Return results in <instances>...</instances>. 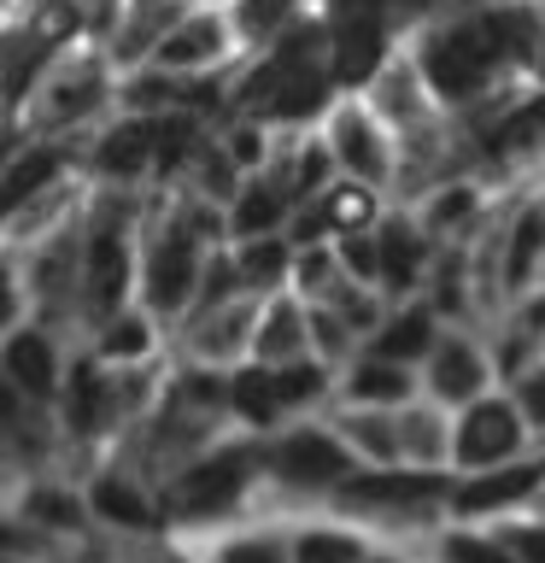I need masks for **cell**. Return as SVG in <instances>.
I'll list each match as a JSON object with an SVG mask.
<instances>
[{"mask_svg":"<svg viewBox=\"0 0 545 563\" xmlns=\"http://www.w3.org/2000/svg\"><path fill=\"white\" fill-rule=\"evenodd\" d=\"M70 429L77 434L100 429V376H94V364L70 369Z\"/></svg>","mask_w":545,"mask_h":563,"instance_id":"obj_22","label":"cell"},{"mask_svg":"<svg viewBox=\"0 0 545 563\" xmlns=\"http://www.w3.org/2000/svg\"><path fill=\"white\" fill-rule=\"evenodd\" d=\"M376 271L393 282V288H411V276H416V235L404 223H387L381 229V241H376Z\"/></svg>","mask_w":545,"mask_h":563,"instance_id":"obj_18","label":"cell"},{"mask_svg":"<svg viewBox=\"0 0 545 563\" xmlns=\"http://www.w3.org/2000/svg\"><path fill=\"white\" fill-rule=\"evenodd\" d=\"M540 223H545V218H540Z\"/></svg>","mask_w":545,"mask_h":563,"instance_id":"obj_54","label":"cell"},{"mask_svg":"<svg viewBox=\"0 0 545 563\" xmlns=\"http://www.w3.org/2000/svg\"><path fill=\"white\" fill-rule=\"evenodd\" d=\"M53 95H59V100H47V118H70V112H82V106L100 100V77H94V70H82V77L59 82Z\"/></svg>","mask_w":545,"mask_h":563,"instance_id":"obj_31","label":"cell"},{"mask_svg":"<svg viewBox=\"0 0 545 563\" xmlns=\"http://www.w3.org/2000/svg\"><path fill=\"white\" fill-rule=\"evenodd\" d=\"M329 223L341 229V235H346V229H364V223H369V200H364L358 188H341V194L329 200Z\"/></svg>","mask_w":545,"mask_h":563,"instance_id":"obj_35","label":"cell"},{"mask_svg":"<svg viewBox=\"0 0 545 563\" xmlns=\"http://www.w3.org/2000/svg\"><path fill=\"white\" fill-rule=\"evenodd\" d=\"M53 170H59V153H30V158H18V165L0 176V218L24 206L35 188H47V183H53Z\"/></svg>","mask_w":545,"mask_h":563,"instance_id":"obj_16","label":"cell"},{"mask_svg":"<svg viewBox=\"0 0 545 563\" xmlns=\"http://www.w3.org/2000/svg\"><path fill=\"white\" fill-rule=\"evenodd\" d=\"M0 563H7V558H0Z\"/></svg>","mask_w":545,"mask_h":563,"instance_id":"obj_53","label":"cell"},{"mask_svg":"<svg viewBox=\"0 0 545 563\" xmlns=\"http://www.w3.org/2000/svg\"><path fill=\"white\" fill-rule=\"evenodd\" d=\"M276 218H281V200L270 188H246V200L235 206V229H241V235H264Z\"/></svg>","mask_w":545,"mask_h":563,"instance_id":"obj_29","label":"cell"},{"mask_svg":"<svg viewBox=\"0 0 545 563\" xmlns=\"http://www.w3.org/2000/svg\"><path fill=\"white\" fill-rule=\"evenodd\" d=\"M346 470H352V457L334 446L329 434H288L276 446V475L293 487H329V482H341Z\"/></svg>","mask_w":545,"mask_h":563,"instance_id":"obj_4","label":"cell"},{"mask_svg":"<svg viewBox=\"0 0 545 563\" xmlns=\"http://www.w3.org/2000/svg\"><path fill=\"white\" fill-rule=\"evenodd\" d=\"M522 405H527V417H534V422H545V376H527Z\"/></svg>","mask_w":545,"mask_h":563,"instance_id":"obj_44","label":"cell"},{"mask_svg":"<svg viewBox=\"0 0 545 563\" xmlns=\"http://www.w3.org/2000/svg\"><path fill=\"white\" fill-rule=\"evenodd\" d=\"M341 258H346L358 276H376V241H369V235H358V229H346V241H341Z\"/></svg>","mask_w":545,"mask_h":563,"instance_id":"obj_39","label":"cell"},{"mask_svg":"<svg viewBox=\"0 0 545 563\" xmlns=\"http://www.w3.org/2000/svg\"><path fill=\"white\" fill-rule=\"evenodd\" d=\"M516 440H522L516 411L499 399H481V405H469L464 429H457V457H464L469 470H481V464H499L504 452H516Z\"/></svg>","mask_w":545,"mask_h":563,"instance_id":"obj_3","label":"cell"},{"mask_svg":"<svg viewBox=\"0 0 545 563\" xmlns=\"http://www.w3.org/2000/svg\"><path fill=\"white\" fill-rule=\"evenodd\" d=\"M316 346H329V352H341V341H346V334H341V323H334V317H316Z\"/></svg>","mask_w":545,"mask_h":563,"instance_id":"obj_46","label":"cell"},{"mask_svg":"<svg viewBox=\"0 0 545 563\" xmlns=\"http://www.w3.org/2000/svg\"><path fill=\"white\" fill-rule=\"evenodd\" d=\"M7 376L18 394H47L53 387V346L42 334H12L7 341Z\"/></svg>","mask_w":545,"mask_h":563,"instance_id":"obj_11","label":"cell"},{"mask_svg":"<svg viewBox=\"0 0 545 563\" xmlns=\"http://www.w3.org/2000/svg\"><path fill=\"white\" fill-rule=\"evenodd\" d=\"M47 59V42L35 30H12V35H0V88L18 100L30 88V77H35V65Z\"/></svg>","mask_w":545,"mask_h":563,"instance_id":"obj_13","label":"cell"},{"mask_svg":"<svg viewBox=\"0 0 545 563\" xmlns=\"http://www.w3.org/2000/svg\"><path fill=\"white\" fill-rule=\"evenodd\" d=\"M334 141H341V158L364 176V183H376V176L387 170V158H381V147H376V135H369V123H364L358 112H341V123H334Z\"/></svg>","mask_w":545,"mask_h":563,"instance_id":"obj_15","label":"cell"},{"mask_svg":"<svg viewBox=\"0 0 545 563\" xmlns=\"http://www.w3.org/2000/svg\"><path fill=\"white\" fill-rule=\"evenodd\" d=\"M281 271H288V246H281V241H253L241 253V276L258 282V288H264V282H276Z\"/></svg>","mask_w":545,"mask_h":563,"instance_id":"obj_28","label":"cell"},{"mask_svg":"<svg viewBox=\"0 0 545 563\" xmlns=\"http://www.w3.org/2000/svg\"><path fill=\"white\" fill-rule=\"evenodd\" d=\"M481 382H487V369H481V358H475L469 346H457V341L440 346V358H434V387H440V394H446V399H469Z\"/></svg>","mask_w":545,"mask_h":563,"instance_id":"obj_17","label":"cell"},{"mask_svg":"<svg viewBox=\"0 0 545 563\" xmlns=\"http://www.w3.org/2000/svg\"><path fill=\"white\" fill-rule=\"evenodd\" d=\"M229 394H235V405H241L253 422H270V417H276V382H270V369H241Z\"/></svg>","mask_w":545,"mask_h":563,"instance_id":"obj_23","label":"cell"},{"mask_svg":"<svg viewBox=\"0 0 545 563\" xmlns=\"http://www.w3.org/2000/svg\"><path fill=\"white\" fill-rule=\"evenodd\" d=\"M434 493H446L434 470H381V475H358V482H346V499L352 505H422L434 499Z\"/></svg>","mask_w":545,"mask_h":563,"instance_id":"obj_6","label":"cell"},{"mask_svg":"<svg viewBox=\"0 0 545 563\" xmlns=\"http://www.w3.org/2000/svg\"><path fill=\"white\" fill-rule=\"evenodd\" d=\"M545 482V464H516V470H492L481 475V482H469V487H457L452 493V505L464 510V517H481V510H499L510 499H527Z\"/></svg>","mask_w":545,"mask_h":563,"instance_id":"obj_7","label":"cell"},{"mask_svg":"<svg viewBox=\"0 0 545 563\" xmlns=\"http://www.w3.org/2000/svg\"><path fill=\"white\" fill-rule=\"evenodd\" d=\"M223 53V24L218 18H188V24H176L158 35V59L165 65H205Z\"/></svg>","mask_w":545,"mask_h":563,"instance_id":"obj_10","label":"cell"},{"mask_svg":"<svg viewBox=\"0 0 545 563\" xmlns=\"http://www.w3.org/2000/svg\"><path fill=\"white\" fill-rule=\"evenodd\" d=\"M30 517L47 522V528H77V522H82L77 505H70L65 493H35V499H30Z\"/></svg>","mask_w":545,"mask_h":563,"instance_id":"obj_36","label":"cell"},{"mask_svg":"<svg viewBox=\"0 0 545 563\" xmlns=\"http://www.w3.org/2000/svg\"><path fill=\"white\" fill-rule=\"evenodd\" d=\"M12 311H18V299H12V288H7V276H0V323H12Z\"/></svg>","mask_w":545,"mask_h":563,"instance_id":"obj_50","label":"cell"},{"mask_svg":"<svg viewBox=\"0 0 545 563\" xmlns=\"http://www.w3.org/2000/svg\"><path fill=\"white\" fill-rule=\"evenodd\" d=\"M346 434L358 440V446H369V452H381V457H393V452H399V434L387 429L381 417H352V422H346Z\"/></svg>","mask_w":545,"mask_h":563,"instance_id":"obj_33","label":"cell"},{"mask_svg":"<svg viewBox=\"0 0 545 563\" xmlns=\"http://www.w3.org/2000/svg\"><path fill=\"white\" fill-rule=\"evenodd\" d=\"M188 288H193V246H188V235H170L147 264V294H153V306L170 311L188 299Z\"/></svg>","mask_w":545,"mask_h":563,"instance_id":"obj_9","label":"cell"},{"mask_svg":"<svg viewBox=\"0 0 545 563\" xmlns=\"http://www.w3.org/2000/svg\"><path fill=\"white\" fill-rule=\"evenodd\" d=\"M352 394L358 399H404L411 394V376H399V364L393 358H381V364H364L358 376H352Z\"/></svg>","mask_w":545,"mask_h":563,"instance_id":"obj_24","label":"cell"},{"mask_svg":"<svg viewBox=\"0 0 545 563\" xmlns=\"http://www.w3.org/2000/svg\"><path fill=\"white\" fill-rule=\"evenodd\" d=\"M147 7H165V0H147Z\"/></svg>","mask_w":545,"mask_h":563,"instance_id":"obj_52","label":"cell"},{"mask_svg":"<svg viewBox=\"0 0 545 563\" xmlns=\"http://www.w3.org/2000/svg\"><path fill=\"white\" fill-rule=\"evenodd\" d=\"M504 552L522 558V563H545V528H510V534H504Z\"/></svg>","mask_w":545,"mask_h":563,"instance_id":"obj_38","label":"cell"},{"mask_svg":"<svg viewBox=\"0 0 545 563\" xmlns=\"http://www.w3.org/2000/svg\"><path fill=\"white\" fill-rule=\"evenodd\" d=\"M411 429H404V440H411V452H422V457H440V434H434V422L429 417H404Z\"/></svg>","mask_w":545,"mask_h":563,"instance_id":"obj_42","label":"cell"},{"mask_svg":"<svg viewBox=\"0 0 545 563\" xmlns=\"http://www.w3.org/2000/svg\"><path fill=\"white\" fill-rule=\"evenodd\" d=\"M223 563H281V545L270 540H241V545H229Z\"/></svg>","mask_w":545,"mask_h":563,"instance_id":"obj_40","label":"cell"},{"mask_svg":"<svg viewBox=\"0 0 545 563\" xmlns=\"http://www.w3.org/2000/svg\"><path fill=\"white\" fill-rule=\"evenodd\" d=\"M323 183V153H305V165H299V188H316Z\"/></svg>","mask_w":545,"mask_h":563,"instance_id":"obj_47","label":"cell"},{"mask_svg":"<svg viewBox=\"0 0 545 563\" xmlns=\"http://www.w3.org/2000/svg\"><path fill=\"white\" fill-rule=\"evenodd\" d=\"M293 12V0H241V12H235V24H241V35H253V42H264L281 18Z\"/></svg>","mask_w":545,"mask_h":563,"instance_id":"obj_30","label":"cell"},{"mask_svg":"<svg viewBox=\"0 0 545 563\" xmlns=\"http://www.w3.org/2000/svg\"><path fill=\"white\" fill-rule=\"evenodd\" d=\"M381 42H387V35H381V18H376V12H346V18H341V30H334V47H329L334 77H341V82L376 77Z\"/></svg>","mask_w":545,"mask_h":563,"instance_id":"obj_5","label":"cell"},{"mask_svg":"<svg viewBox=\"0 0 545 563\" xmlns=\"http://www.w3.org/2000/svg\"><path fill=\"white\" fill-rule=\"evenodd\" d=\"M94 510H100L105 522H118V528H147L153 522L147 499H141L135 487H123V482H100L94 487Z\"/></svg>","mask_w":545,"mask_h":563,"instance_id":"obj_19","label":"cell"},{"mask_svg":"<svg viewBox=\"0 0 545 563\" xmlns=\"http://www.w3.org/2000/svg\"><path fill=\"white\" fill-rule=\"evenodd\" d=\"M123 282H130V264H123V241L112 235V229H100V235L88 241V311H94V317L118 311Z\"/></svg>","mask_w":545,"mask_h":563,"instance_id":"obj_8","label":"cell"},{"mask_svg":"<svg viewBox=\"0 0 545 563\" xmlns=\"http://www.w3.org/2000/svg\"><path fill=\"white\" fill-rule=\"evenodd\" d=\"M293 563H364V545L352 534H305L293 545Z\"/></svg>","mask_w":545,"mask_h":563,"instance_id":"obj_25","label":"cell"},{"mask_svg":"<svg viewBox=\"0 0 545 563\" xmlns=\"http://www.w3.org/2000/svg\"><path fill=\"white\" fill-rule=\"evenodd\" d=\"M100 352H105V358H130V352H147V329H141V323H118V329L100 341Z\"/></svg>","mask_w":545,"mask_h":563,"instance_id":"obj_37","label":"cell"},{"mask_svg":"<svg viewBox=\"0 0 545 563\" xmlns=\"http://www.w3.org/2000/svg\"><path fill=\"white\" fill-rule=\"evenodd\" d=\"M481 24L492 35V47H499V59H527V53L540 47V24L527 7H499V12H487Z\"/></svg>","mask_w":545,"mask_h":563,"instance_id":"obj_14","label":"cell"},{"mask_svg":"<svg viewBox=\"0 0 545 563\" xmlns=\"http://www.w3.org/2000/svg\"><path fill=\"white\" fill-rule=\"evenodd\" d=\"M235 158H258V135H253V130L235 135Z\"/></svg>","mask_w":545,"mask_h":563,"instance_id":"obj_49","label":"cell"},{"mask_svg":"<svg viewBox=\"0 0 545 563\" xmlns=\"http://www.w3.org/2000/svg\"><path fill=\"white\" fill-rule=\"evenodd\" d=\"M492 59H499V47H492L487 24L475 18V24H452L446 35H434L429 53H422V77L434 82V95L464 100V95H475V88L487 82Z\"/></svg>","mask_w":545,"mask_h":563,"instance_id":"obj_1","label":"cell"},{"mask_svg":"<svg viewBox=\"0 0 545 563\" xmlns=\"http://www.w3.org/2000/svg\"><path fill=\"white\" fill-rule=\"evenodd\" d=\"M540 135H545V100L522 106L516 118H504V123H499V135H492V147H499V153H516V147H534Z\"/></svg>","mask_w":545,"mask_h":563,"instance_id":"obj_26","label":"cell"},{"mask_svg":"<svg viewBox=\"0 0 545 563\" xmlns=\"http://www.w3.org/2000/svg\"><path fill=\"white\" fill-rule=\"evenodd\" d=\"M381 7H387V0H334V12H341V18L346 12H381Z\"/></svg>","mask_w":545,"mask_h":563,"instance_id":"obj_48","label":"cell"},{"mask_svg":"<svg viewBox=\"0 0 545 563\" xmlns=\"http://www.w3.org/2000/svg\"><path fill=\"white\" fill-rule=\"evenodd\" d=\"M381 563H387V558H381Z\"/></svg>","mask_w":545,"mask_h":563,"instance_id":"obj_55","label":"cell"},{"mask_svg":"<svg viewBox=\"0 0 545 563\" xmlns=\"http://www.w3.org/2000/svg\"><path fill=\"white\" fill-rule=\"evenodd\" d=\"M540 70H545V30H540Z\"/></svg>","mask_w":545,"mask_h":563,"instance_id":"obj_51","label":"cell"},{"mask_svg":"<svg viewBox=\"0 0 545 563\" xmlns=\"http://www.w3.org/2000/svg\"><path fill=\"white\" fill-rule=\"evenodd\" d=\"M12 552H35L30 528H0V558H12Z\"/></svg>","mask_w":545,"mask_h":563,"instance_id":"obj_43","label":"cell"},{"mask_svg":"<svg viewBox=\"0 0 545 563\" xmlns=\"http://www.w3.org/2000/svg\"><path fill=\"white\" fill-rule=\"evenodd\" d=\"M434 341V329H429V317H422V311H411V317H399V323L393 329H381L376 334V358H416V352L422 346H429Z\"/></svg>","mask_w":545,"mask_h":563,"instance_id":"obj_20","label":"cell"},{"mask_svg":"<svg viewBox=\"0 0 545 563\" xmlns=\"http://www.w3.org/2000/svg\"><path fill=\"white\" fill-rule=\"evenodd\" d=\"M246 475H253V457H246V452L205 457V464H193L182 482H176L170 510H182V517H211V510L235 505V493L246 487Z\"/></svg>","mask_w":545,"mask_h":563,"instance_id":"obj_2","label":"cell"},{"mask_svg":"<svg viewBox=\"0 0 545 563\" xmlns=\"http://www.w3.org/2000/svg\"><path fill=\"white\" fill-rule=\"evenodd\" d=\"M147 158H153V123H147V118H135V123H118V130L100 141L94 165H100V170H112V176H130V170L147 165Z\"/></svg>","mask_w":545,"mask_h":563,"instance_id":"obj_12","label":"cell"},{"mask_svg":"<svg viewBox=\"0 0 545 563\" xmlns=\"http://www.w3.org/2000/svg\"><path fill=\"white\" fill-rule=\"evenodd\" d=\"M299 282H305L311 294H323V288H334V264H329L323 253H305V264H299Z\"/></svg>","mask_w":545,"mask_h":563,"instance_id":"obj_41","label":"cell"},{"mask_svg":"<svg viewBox=\"0 0 545 563\" xmlns=\"http://www.w3.org/2000/svg\"><path fill=\"white\" fill-rule=\"evenodd\" d=\"M540 235H545L540 211H527V218L516 223V235H510V253H504V282H510V288H522V282L534 276V253H540Z\"/></svg>","mask_w":545,"mask_h":563,"instance_id":"obj_21","label":"cell"},{"mask_svg":"<svg viewBox=\"0 0 545 563\" xmlns=\"http://www.w3.org/2000/svg\"><path fill=\"white\" fill-rule=\"evenodd\" d=\"M276 382V405H293V399H311L316 387H323V376H316L311 364H293V369H281V376H270Z\"/></svg>","mask_w":545,"mask_h":563,"instance_id":"obj_34","label":"cell"},{"mask_svg":"<svg viewBox=\"0 0 545 563\" xmlns=\"http://www.w3.org/2000/svg\"><path fill=\"white\" fill-rule=\"evenodd\" d=\"M293 346H299V311H293V306H276L270 317H264L258 352H264V358H288Z\"/></svg>","mask_w":545,"mask_h":563,"instance_id":"obj_27","label":"cell"},{"mask_svg":"<svg viewBox=\"0 0 545 563\" xmlns=\"http://www.w3.org/2000/svg\"><path fill=\"white\" fill-rule=\"evenodd\" d=\"M469 211V188H457V194H446V200L434 206V223H452V218H464Z\"/></svg>","mask_w":545,"mask_h":563,"instance_id":"obj_45","label":"cell"},{"mask_svg":"<svg viewBox=\"0 0 545 563\" xmlns=\"http://www.w3.org/2000/svg\"><path fill=\"white\" fill-rule=\"evenodd\" d=\"M446 563H516V558H510L504 545H492V540L452 534V540H446Z\"/></svg>","mask_w":545,"mask_h":563,"instance_id":"obj_32","label":"cell"}]
</instances>
